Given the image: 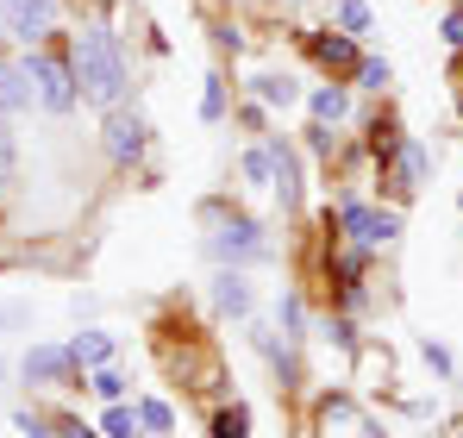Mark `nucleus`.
<instances>
[{
    "instance_id": "nucleus-10",
    "label": "nucleus",
    "mask_w": 463,
    "mask_h": 438,
    "mask_svg": "<svg viewBox=\"0 0 463 438\" xmlns=\"http://www.w3.org/2000/svg\"><path fill=\"white\" fill-rule=\"evenodd\" d=\"M213 307L232 313V319H244V313H250V282H244L238 270H220V276H213Z\"/></svg>"
},
{
    "instance_id": "nucleus-9",
    "label": "nucleus",
    "mask_w": 463,
    "mask_h": 438,
    "mask_svg": "<svg viewBox=\"0 0 463 438\" xmlns=\"http://www.w3.org/2000/svg\"><path fill=\"white\" fill-rule=\"evenodd\" d=\"M388 182H394V195H401V201H407V195H420V182H426V150H420V145H401V150H394V176H388Z\"/></svg>"
},
{
    "instance_id": "nucleus-24",
    "label": "nucleus",
    "mask_w": 463,
    "mask_h": 438,
    "mask_svg": "<svg viewBox=\"0 0 463 438\" xmlns=\"http://www.w3.org/2000/svg\"><path fill=\"white\" fill-rule=\"evenodd\" d=\"M220 107H226V94H220V81H207V94H201V113H207V119H220Z\"/></svg>"
},
{
    "instance_id": "nucleus-12",
    "label": "nucleus",
    "mask_w": 463,
    "mask_h": 438,
    "mask_svg": "<svg viewBox=\"0 0 463 438\" xmlns=\"http://www.w3.org/2000/svg\"><path fill=\"white\" fill-rule=\"evenodd\" d=\"M100 438H151V433H145V414H138V407L113 401V414L100 420Z\"/></svg>"
},
{
    "instance_id": "nucleus-2",
    "label": "nucleus",
    "mask_w": 463,
    "mask_h": 438,
    "mask_svg": "<svg viewBox=\"0 0 463 438\" xmlns=\"http://www.w3.org/2000/svg\"><path fill=\"white\" fill-rule=\"evenodd\" d=\"M25 75H32V88H38V107H51V113H70V107L81 100L76 63L51 57V51H32V57H25Z\"/></svg>"
},
{
    "instance_id": "nucleus-25",
    "label": "nucleus",
    "mask_w": 463,
    "mask_h": 438,
    "mask_svg": "<svg viewBox=\"0 0 463 438\" xmlns=\"http://www.w3.org/2000/svg\"><path fill=\"white\" fill-rule=\"evenodd\" d=\"M445 44H458V51H463V6L445 13Z\"/></svg>"
},
{
    "instance_id": "nucleus-13",
    "label": "nucleus",
    "mask_w": 463,
    "mask_h": 438,
    "mask_svg": "<svg viewBox=\"0 0 463 438\" xmlns=\"http://www.w3.org/2000/svg\"><path fill=\"white\" fill-rule=\"evenodd\" d=\"M276 195H282V207H295V201H301V176H295V150L282 145V138H276Z\"/></svg>"
},
{
    "instance_id": "nucleus-1",
    "label": "nucleus",
    "mask_w": 463,
    "mask_h": 438,
    "mask_svg": "<svg viewBox=\"0 0 463 438\" xmlns=\"http://www.w3.org/2000/svg\"><path fill=\"white\" fill-rule=\"evenodd\" d=\"M76 88L88 107H100V113H113L119 100H126V88H132V70H126V57H119V44H113V32L107 25H81L76 32Z\"/></svg>"
},
{
    "instance_id": "nucleus-8",
    "label": "nucleus",
    "mask_w": 463,
    "mask_h": 438,
    "mask_svg": "<svg viewBox=\"0 0 463 438\" xmlns=\"http://www.w3.org/2000/svg\"><path fill=\"white\" fill-rule=\"evenodd\" d=\"M32 100H38V88H32L25 63H0V113L13 119V113H25Z\"/></svg>"
},
{
    "instance_id": "nucleus-17",
    "label": "nucleus",
    "mask_w": 463,
    "mask_h": 438,
    "mask_svg": "<svg viewBox=\"0 0 463 438\" xmlns=\"http://www.w3.org/2000/svg\"><path fill=\"white\" fill-rule=\"evenodd\" d=\"M345 119V88H319L313 94V126L326 132V126H338Z\"/></svg>"
},
{
    "instance_id": "nucleus-3",
    "label": "nucleus",
    "mask_w": 463,
    "mask_h": 438,
    "mask_svg": "<svg viewBox=\"0 0 463 438\" xmlns=\"http://www.w3.org/2000/svg\"><path fill=\"white\" fill-rule=\"evenodd\" d=\"M0 25H6V38L38 44L57 25V0H0Z\"/></svg>"
},
{
    "instance_id": "nucleus-7",
    "label": "nucleus",
    "mask_w": 463,
    "mask_h": 438,
    "mask_svg": "<svg viewBox=\"0 0 463 438\" xmlns=\"http://www.w3.org/2000/svg\"><path fill=\"white\" fill-rule=\"evenodd\" d=\"M269 251V238L250 225V219H226L220 232H213V257H232V263H244V257H263Z\"/></svg>"
},
{
    "instance_id": "nucleus-20",
    "label": "nucleus",
    "mask_w": 463,
    "mask_h": 438,
    "mask_svg": "<svg viewBox=\"0 0 463 438\" xmlns=\"http://www.w3.org/2000/svg\"><path fill=\"white\" fill-rule=\"evenodd\" d=\"M19 176V145H13V132H6V113H0V188Z\"/></svg>"
},
{
    "instance_id": "nucleus-18",
    "label": "nucleus",
    "mask_w": 463,
    "mask_h": 438,
    "mask_svg": "<svg viewBox=\"0 0 463 438\" xmlns=\"http://www.w3.org/2000/svg\"><path fill=\"white\" fill-rule=\"evenodd\" d=\"M213 438H250V407H226L213 420Z\"/></svg>"
},
{
    "instance_id": "nucleus-4",
    "label": "nucleus",
    "mask_w": 463,
    "mask_h": 438,
    "mask_svg": "<svg viewBox=\"0 0 463 438\" xmlns=\"http://www.w3.org/2000/svg\"><path fill=\"white\" fill-rule=\"evenodd\" d=\"M19 376L38 388H57V382H76V357H70V345H32L19 357Z\"/></svg>"
},
{
    "instance_id": "nucleus-5",
    "label": "nucleus",
    "mask_w": 463,
    "mask_h": 438,
    "mask_svg": "<svg viewBox=\"0 0 463 438\" xmlns=\"http://www.w3.org/2000/svg\"><path fill=\"white\" fill-rule=\"evenodd\" d=\"M145 145H151V126H145L138 113L113 107V113H107V157H113V163H138Z\"/></svg>"
},
{
    "instance_id": "nucleus-6",
    "label": "nucleus",
    "mask_w": 463,
    "mask_h": 438,
    "mask_svg": "<svg viewBox=\"0 0 463 438\" xmlns=\"http://www.w3.org/2000/svg\"><path fill=\"white\" fill-rule=\"evenodd\" d=\"M394 232H401V219H394V214H376V207H364V201L345 207V238H351L357 251H376V244H388Z\"/></svg>"
},
{
    "instance_id": "nucleus-21",
    "label": "nucleus",
    "mask_w": 463,
    "mask_h": 438,
    "mask_svg": "<svg viewBox=\"0 0 463 438\" xmlns=\"http://www.w3.org/2000/svg\"><path fill=\"white\" fill-rule=\"evenodd\" d=\"M338 25L345 32H370V6L364 0H338Z\"/></svg>"
},
{
    "instance_id": "nucleus-16",
    "label": "nucleus",
    "mask_w": 463,
    "mask_h": 438,
    "mask_svg": "<svg viewBox=\"0 0 463 438\" xmlns=\"http://www.w3.org/2000/svg\"><path fill=\"white\" fill-rule=\"evenodd\" d=\"M244 182H257V188H276V150H269V145L244 150Z\"/></svg>"
},
{
    "instance_id": "nucleus-11",
    "label": "nucleus",
    "mask_w": 463,
    "mask_h": 438,
    "mask_svg": "<svg viewBox=\"0 0 463 438\" xmlns=\"http://www.w3.org/2000/svg\"><path fill=\"white\" fill-rule=\"evenodd\" d=\"M70 357H76V369H100V364H113V338L88 326V332H76V338H70Z\"/></svg>"
},
{
    "instance_id": "nucleus-19",
    "label": "nucleus",
    "mask_w": 463,
    "mask_h": 438,
    "mask_svg": "<svg viewBox=\"0 0 463 438\" xmlns=\"http://www.w3.org/2000/svg\"><path fill=\"white\" fill-rule=\"evenodd\" d=\"M94 395H100V401H126V376L113 364H100L94 369Z\"/></svg>"
},
{
    "instance_id": "nucleus-14",
    "label": "nucleus",
    "mask_w": 463,
    "mask_h": 438,
    "mask_svg": "<svg viewBox=\"0 0 463 438\" xmlns=\"http://www.w3.org/2000/svg\"><path fill=\"white\" fill-rule=\"evenodd\" d=\"M313 57L332 63V70H357V63H364V57L351 51V38H313Z\"/></svg>"
},
{
    "instance_id": "nucleus-23",
    "label": "nucleus",
    "mask_w": 463,
    "mask_h": 438,
    "mask_svg": "<svg viewBox=\"0 0 463 438\" xmlns=\"http://www.w3.org/2000/svg\"><path fill=\"white\" fill-rule=\"evenodd\" d=\"M138 414H145V433H169V407L163 401H138Z\"/></svg>"
},
{
    "instance_id": "nucleus-15",
    "label": "nucleus",
    "mask_w": 463,
    "mask_h": 438,
    "mask_svg": "<svg viewBox=\"0 0 463 438\" xmlns=\"http://www.w3.org/2000/svg\"><path fill=\"white\" fill-rule=\"evenodd\" d=\"M257 100H263V107H295L301 88H295L288 75H257Z\"/></svg>"
},
{
    "instance_id": "nucleus-22",
    "label": "nucleus",
    "mask_w": 463,
    "mask_h": 438,
    "mask_svg": "<svg viewBox=\"0 0 463 438\" xmlns=\"http://www.w3.org/2000/svg\"><path fill=\"white\" fill-rule=\"evenodd\" d=\"M357 81H364V88H388V81H394V70H388V63H376V57H364V63H357Z\"/></svg>"
}]
</instances>
